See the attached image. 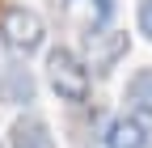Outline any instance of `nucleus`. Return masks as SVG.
Instances as JSON below:
<instances>
[{
  "instance_id": "nucleus-6",
  "label": "nucleus",
  "mask_w": 152,
  "mask_h": 148,
  "mask_svg": "<svg viewBox=\"0 0 152 148\" xmlns=\"http://www.w3.org/2000/svg\"><path fill=\"white\" fill-rule=\"evenodd\" d=\"M9 148H55V136L38 114H21L9 127Z\"/></svg>"
},
{
  "instance_id": "nucleus-7",
  "label": "nucleus",
  "mask_w": 152,
  "mask_h": 148,
  "mask_svg": "<svg viewBox=\"0 0 152 148\" xmlns=\"http://www.w3.org/2000/svg\"><path fill=\"white\" fill-rule=\"evenodd\" d=\"M106 148H148V127H144V119L140 114H127L123 119H114L110 127H106Z\"/></svg>"
},
{
  "instance_id": "nucleus-3",
  "label": "nucleus",
  "mask_w": 152,
  "mask_h": 148,
  "mask_svg": "<svg viewBox=\"0 0 152 148\" xmlns=\"http://www.w3.org/2000/svg\"><path fill=\"white\" fill-rule=\"evenodd\" d=\"M64 13V21L80 34H97L106 30V21L114 17V0H55Z\"/></svg>"
},
{
  "instance_id": "nucleus-2",
  "label": "nucleus",
  "mask_w": 152,
  "mask_h": 148,
  "mask_svg": "<svg viewBox=\"0 0 152 148\" xmlns=\"http://www.w3.org/2000/svg\"><path fill=\"white\" fill-rule=\"evenodd\" d=\"M0 38H4V47H9V51H17V55L38 51V47H42V38H47L42 17H38L34 9H26V4L4 9V13H0Z\"/></svg>"
},
{
  "instance_id": "nucleus-8",
  "label": "nucleus",
  "mask_w": 152,
  "mask_h": 148,
  "mask_svg": "<svg viewBox=\"0 0 152 148\" xmlns=\"http://www.w3.org/2000/svg\"><path fill=\"white\" fill-rule=\"evenodd\" d=\"M123 102H127L131 114H140V119H148V114H152V68H140L135 76L127 81Z\"/></svg>"
},
{
  "instance_id": "nucleus-5",
  "label": "nucleus",
  "mask_w": 152,
  "mask_h": 148,
  "mask_svg": "<svg viewBox=\"0 0 152 148\" xmlns=\"http://www.w3.org/2000/svg\"><path fill=\"white\" fill-rule=\"evenodd\" d=\"M34 93H38V85H34L26 64H9L4 72H0V102L4 106H30Z\"/></svg>"
},
{
  "instance_id": "nucleus-9",
  "label": "nucleus",
  "mask_w": 152,
  "mask_h": 148,
  "mask_svg": "<svg viewBox=\"0 0 152 148\" xmlns=\"http://www.w3.org/2000/svg\"><path fill=\"white\" fill-rule=\"evenodd\" d=\"M140 34L152 38V0H140Z\"/></svg>"
},
{
  "instance_id": "nucleus-4",
  "label": "nucleus",
  "mask_w": 152,
  "mask_h": 148,
  "mask_svg": "<svg viewBox=\"0 0 152 148\" xmlns=\"http://www.w3.org/2000/svg\"><path fill=\"white\" fill-rule=\"evenodd\" d=\"M127 51H131V38H127V30H97V34H89L85 64H89L93 72H110V68L118 64Z\"/></svg>"
},
{
  "instance_id": "nucleus-1",
  "label": "nucleus",
  "mask_w": 152,
  "mask_h": 148,
  "mask_svg": "<svg viewBox=\"0 0 152 148\" xmlns=\"http://www.w3.org/2000/svg\"><path fill=\"white\" fill-rule=\"evenodd\" d=\"M47 76H51V89L59 93V102H72V106L89 102V64L76 51L55 47L47 55Z\"/></svg>"
}]
</instances>
